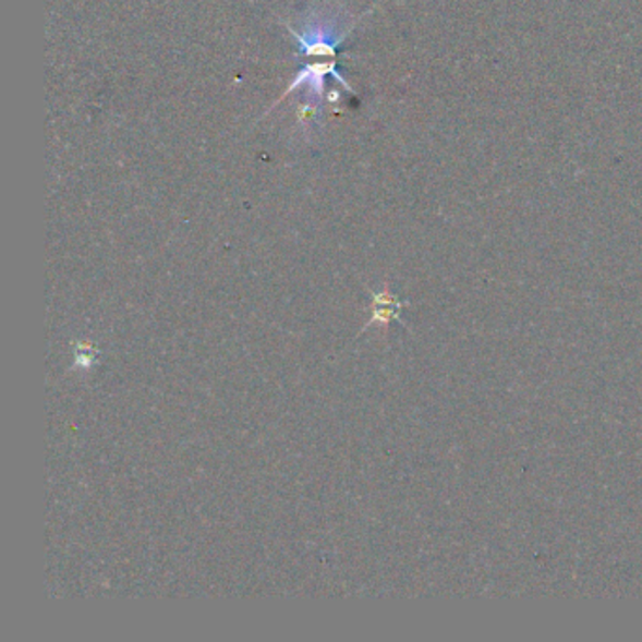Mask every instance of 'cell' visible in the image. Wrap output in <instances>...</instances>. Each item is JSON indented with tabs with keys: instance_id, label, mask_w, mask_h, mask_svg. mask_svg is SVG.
I'll return each mask as SVG.
<instances>
[{
	"instance_id": "obj_1",
	"label": "cell",
	"mask_w": 642,
	"mask_h": 642,
	"mask_svg": "<svg viewBox=\"0 0 642 642\" xmlns=\"http://www.w3.org/2000/svg\"><path fill=\"white\" fill-rule=\"evenodd\" d=\"M328 76L334 77V80L341 83V85H343V87H346L349 93H352L351 85H349L347 80H343L338 70H336V62H317V64L313 62V64H307V66H304V69L298 72L296 80L292 82V85H290L289 89L284 90V95L281 97V100H283L287 95H290L292 90L298 89L300 85H305L307 90H310V95H313V97L317 98V100H320L323 95H325V82L326 77Z\"/></svg>"
}]
</instances>
